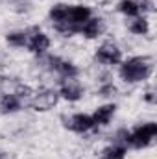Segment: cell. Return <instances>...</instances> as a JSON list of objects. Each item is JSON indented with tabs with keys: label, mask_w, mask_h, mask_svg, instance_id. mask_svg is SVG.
<instances>
[{
	"label": "cell",
	"mask_w": 157,
	"mask_h": 159,
	"mask_svg": "<svg viewBox=\"0 0 157 159\" xmlns=\"http://www.w3.org/2000/svg\"><path fill=\"white\" fill-rule=\"evenodd\" d=\"M157 135V124L155 122H144V124H139L137 128H133L131 131H120V137L117 143L118 144H124L126 148H135V150H141V148H148L154 139Z\"/></svg>",
	"instance_id": "3"
},
{
	"label": "cell",
	"mask_w": 157,
	"mask_h": 159,
	"mask_svg": "<svg viewBox=\"0 0 157 159\" xmlns=\"http://www.w3.org/2000/svg\"><path fill=\"white\" fill-rule=\"evenodd\" d=\"M144 100H146V102H150V104H154V102H155V93H154V89L146 91V94H144Z\"/></svg>",
	"instance_id": "18"
},
{
	"label": "cell",
	"mask_w": 157,
	"mask_h": 159,
	"mask_svg": "<svg viewBox=\"0 0 157 159\" xmlns=\"http://www.w3.org/2000/svg\"><path fill=\"white\" fill-rule=\"evenodd\" d=\"M57 93H59V98H65L69 102H78L83 96V87L78 78H61V85Z\"/></svg>",
	"instance_id": "8"
},
{
	"label": "cell",
	"mask_w": 157,
	"mask_h": 159,
	"mask_svg": "<svg viewBox=\"0 0 157 159\" xmlns=\"http://www.w3.org/2000/svg\"><path fill=\"white\" fill-rule=\"evenodd\" d=\"M6 41L15 48H24L26 41H28V34L26 32H11V34L6 35Z\"/></svg>",
	"instance_id": "16"
},
{
	"label": "cell",
	"mask_w": 157,
	"mask_h": 159,
	"mask_svg": "<svg viewBox=\"0 0 157 159\" xmlns=\"http://www.w3.org/2000/svg\"><path fill=\"white\" fill-rule=\"evenodd\" d=\"M26 34H28L26 48L37 56H43L50 46V37L44 32H41L39 28H30V30H26Z\"/></svg>",
	"instance_id": "7"
},
{
	"label": "cell",
	"mask_w": 157,
	"mask_h": 159,
	"mask_svg": "<svg viewBox=\"0 0 157 159\" xmlns=\"http://www.w3.org/2000/svg\"><path fill=\"white\" fill-rule=\"evenodd\" d=\"M104 30H105L104 20H102L100 17H91V19L81 26L79 34H81L83 37H87V39H96V37H100V35L104 34Z\"/></svg>",
	"instance_id": "11"
},
{
	"label": "cell",
	"mask_w": 157,
	"mask_h": 159,
	"mask_svg": "<svg viewBox=\"0 0 157 159\" xmlns=\"http://www.w3.org/2000/svg\"><path fill=\"white\" fill-rule=\"evenodd\" d=\"M118 65H120V69H118L120 78L128 83L144 81L154 72V59L148 56H133L126 61H120Z\"/></svg>",
	"instance_id": "2"
},
{
	"label": "cell",
	"mask_w": 157,
	"mask_h": 159,
	"mask_svg": "<svg viewBox=\"0 0 157 159\" xmlns=\"http://www.w3.org/2000/svg\"><path fill=\"white\" fill-rule=\"evenodd\" d=\"M129 32L135 34V35H146L150 32V24L148 20L141 15V17H135L131 22H129Z\"/></svg>",
	"instance_id": "15"
},
{
	"label": "cell",
	"mask_w": 157,
	"mask_h": 159,
	"mask_svg": "<svg viewBox=\"0 0 157 159\" xmlns=\"http://www.w3.org/2000/svg\"><path fill=\"white\" fill-rule=\"evenodd\" d=\"M115 93V85L113 83H105L100 87V96H111Z\"/></svg>",
	"instance_id": "17"
},
{
	"label": "cell",
	"mask_w": 157,
	"mask_h": 159,
	"mask_svg": "<svg viewBox=\"0 0 157 159\" xmlns=\"http://www.w3.org/2000/svg\"><path fill=\"white\" fill-rule=\"evenodd\" d=\"M0 159H4V152H0Z\"/></svg>",
	"instance_id": "20"
},
{
	"label": "cell",
	"mask_w": 157,
	"mask_h": 159,
	"mask_svg": "<svg viewBox=\"0 0 157 159\" xmlns=\"http://www.w3.org/2000/svg\"><path fill=\"white\" fill-rule=\"evenodd\" d=\"M94 57L102 65H118L122 61V52L115 43H104L96 48Z\"/></svg>",
	"instance_id": "6"
},
{
	"label": "cell",
	"mask_w": 157,
	"mask_h": 159,
	"mask_svg": "<svg viewBox=\"0 0 157 159\" xmlns=\"http://www.w3.org/2000/svg\"><path fill=\"white\" fill-rule=\"evenodd\" d=\"M43 67L50 72H56L59 78H78V67L67 59H61L57 56H44L41 59Z\"/></svg>",
	"instance_id": "4"
},
{
	"label": "cell",
	"mask_w": 157,
	"mask_h": 159,
	"mask_svg": "<svg viewBox=\"0 0 157 159\" xmlns=\"http://www.w3.org/2000/svg\"><path fill=\"white\" fill-rule=\"evenodd\" d=\"M20 107H22V102L15 93H2L0 94V113L2 115H13Z\"/></svg>",
	"instance_id": "12"
},
{
	"label": "cell",
	"mask_w": 157,
	"mask_h": 159,
	"mask_svg": "<svg viewBox=\"0 0 157 159\" xmlns=\"http://www.w3.org/2000/svg\"><path fill=\"white\" fill-rule=\"evenodd\" d=\"M146 6H152V4L150 2L148 4L146 2H139V0H120L117 9L122 15H126L129 19H135V17H141V13L146 9Z\"/></svg>",
	"instance_id": "10"
},
{
	"label": "cell",
	"mask_w": 157,
	"mask_h": 159,
	"mask_svg": "<svg viewBox=\"0 0 157 159\" xmlns=\"http://www.w3.org/2000/svg\"><path fill=\"white\" fill-rule=\"evenodd\" d=\"M65 128L74 131V133H87L91 129H94V122L91 115H85V113H74L70 117L65 119Z\"/></svg>",
	"instance_id": "9"
},
{
	"label": "cell",
	"mask_w": 157,
	"mask_h": 159,
	"mask_svg": "<svg viewBox=\"0 0 157 159\" xmlns=\"http://www.w3.org/2000/svg\"><path fill=\"white\" fill-rule=\"evenodd\" d=\"M115 111H117V106L115 104H104V106H100L91 117H92V122H94V126L98 128V126H105V124H109L111 119H113V115H115Z\"/></svg>",
	"instance_id": "13"
},
{
	"label": "cell",
	"mask_w": 157,
	"mask_h": 159,
	"mask_svg": "<svg viewBox=\"0 0 157 159\" xmlns=\"http://www.w3.org/2000/svg\"><path fill=\"white\" fill-rule=\"evenodd\" d=\"M100 159H126V146L115 143V144L107 146V148L102 152Z\"/></svg>",
	"instance_id": "14"
},
{
	"label": "cell",
	"mask_w": 157,
	"mask_h": 159,
	"mask_svg": "<svg viewBox=\"0 0 157 159\" xmlns=\"http://www.w3.org/2000/svg\"><path fill=\"white\" fill-rule=\"evenodd\" d=\"M48 17H50V20H52V26H54L59 34L70 37V35H74V34H79L81 26L92 17V11H91V7H87V6L56 4V6H52Z\"/></svg>",
	"instance_id": "1"
},
{
	"label": "cell",
	"mask_w": 157,
	"mask_h": 159,
	"mask_svg": "<svg viewBox=\"0 0 157 159\" xmlns=\"http://www.w3.org/2000/svg\"><path fill=\"white\" fill-rule=\"evenodd\" d=\"M4 85H6V78H2V76H0V91L4 89Z\"/></svg>",
	"instance_id": "19"
},
{
	"label": "cell",
	"mask_w": 157,
	"mask_h": 159,
	"mask_svg": "<svg viewBox=\"0 0 157 159\" xmlns=\"http://www.w3.org/2000/svg\"><path fill=\"white\" fill-rule=\"evenodd\" d=\"M59 100V93L54 91V89H41V91H35L32 100H30V107L34 111H48L52 109Z\"/></svg>",
	"instance_id": "5"
}]
</instances>
